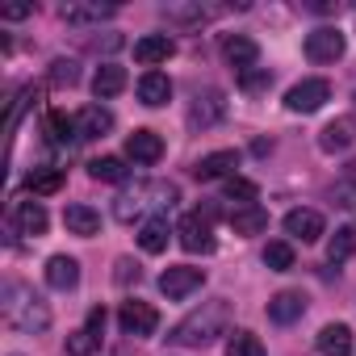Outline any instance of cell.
<instances>
[{
	"mask_svg": "<svg viewBox=\"0 0 356 356\" xmlns=\"http://www.w3.org/2000/svg\"><path fill=\"white\" fill-rule=\"evenodd\" d=\"M227 327H231V302L227 298H210V302H202L197 310H189L181 323H176L168 339L176 348H206L218 335H227Z\"/></svg>",
	"mask_w": 356,
	"mask_h": 356,
	"instance_id": "6da1fadb",
	"label": "cell"
},
{
	"mask_svg": "<svg viewBox=\"0 0 356 356\" xmlns=\"http://www.w3.org/2000/svg\"><path fill=\"white\" fill-rule=\"evenodd\" d=\"M0 310H5V323L9 327H17L26 335H38V331L51 327L47 302L30 285H22V281H5V289H0Z\"/></svg>",
	"mask_w": 356,
	"mask_h": 356,
	"instance_id": "7a4b0ae2",
	"label": "cell"
},
{
	"mask_svg": "<svg viewBox=\"0 0 356 356\" xmlns=\"http://www.w3.org/2000/svg\"><path fill=\"white\" fill-rule=\"evenodd\" d=\"M172 202H176V185H163V181L134 185V189L118 193V202H113V218H118V222H134L138 214H147V210H163V206H172Z\"/></svg>",
	"mask_w": 356,
	"mask_h": 356,
	"instance_id": "3957f363",
	"label": "cell"
},
{
	"mask_svg": "<svg viewBox=\"0 0 356 356\" xmlns=\"http://www.w3.org/2000/svg\"><path fill=\"white\" fill-rule=\"evenodd\" d=\"M202 285H206V273L193 268V264H172V268H163V277H159V293L172 298V302L189 298V293L202 289Z\"/></svg>",
	"mask_w": 356,
	"mask_h": 356,
	"instance_id": "277c9868",
	"label": "cell"
},
{
	"mask_svg": "<svg viewBox=\"0 0 356 356\" xmlns=\"http://www.w3.org/2000/svg\"><path fill=\"white\" fill-rule=\"evenodd\" d=\"M176 235H181V248L185 252H214V231H210V214H202V210H193V214H185L181 222H176Z\"/></svg>",
	"mask_w": 356,
	"mask_h": 356,
	"instance_id": "5b68a950",
	"label": "cell"
},
{
	"mask_svg": "<svg viewBox=\"0 0 356 356\" xmlns=\"http://www.w3.org/2000/svg\"><path fill=\"white\" fill-rule=\"evenodd\" d=\"M118 13V5H101V0H67V5L59 9V17L76 30H88V26H101Z\"/></svg>",
	"mask_w": 356,
	"mask_h": 356,
	"instance_id": "8992f818",
	"label": "cell"
},
{
	"mask_svg": "<svg viewBox=\"0 0 356 356\" xmlns=\"http://www.w3.org/2000/svg\"><path fill=\"white\" fill-rule=\"evenodd\" d=\"M323 101H331V84L327 80H302L285 92V109L289 113H314L323 109Z\"/></svg>",
	"mask_w": 356,
	"mask_h": 356,
	"instance_id": "52a82bcc",
	"label": "cell"
},
{
	"mask_svg": "<svg viewBox=\"0 0 356 356\" xmlns=\"http://www.w3.org/2000/svg\"><path fill=\"white\" fill-rule=\"evenodd\" d=\"M222 118H227V97H222L218 88H206V92L193 97V105H189V126H193V130H210V126H218Z\"/></svg>",
	"mask_w": 356,
	"mask_h": 356,
	"instance_id": "ba28073f",
	"label": "cell"
},
{
	"mask_svg": "<svg viewBox=\"0 0 356 356\" xmlns=\"http://www.w3.org/2000/svg\"><path fill=\"white\" fill-rule=\"evenodd\" d=\"M343 55V34L335 26H318L306 34V59L310 63H335Z\"/></svg>",
	"mask_w": 356,
	"mask_h": 356,
	"instance_id": "9c48e42d",
	"label": "cell"
},
{
	"mask_svg": "<svg viewBox=\"0 0 356 356\" xmlns=\"http://www.w3.org/2000/svg\"><path fill=\"white\" fill-rule=\"evenodd\" d=\"M118 323H122V335H151V331L159 327V314H155V306H151V302L130 298V302H122Z\"/></svg>",
	"mask_w": 356,
	"mask_h": 356,
	"instance_id": "30bf717a",
	"label": "cell"
},
{
	"mask_svg": "<svg viewBox=\"0 0 356 356\" xmlns=\"http://www.w3.org/2000/svg\"><path fill=\"white\" fill-rule=\"evenodd\" d=\"M222 59L243 76V72H252L256 67V59H260V47L248 38V34H227L222 38Z\"/></svg>",
	"mask_w": 356,
	"mask_h": 356,
	"instance_id": "8fae6325",
	"label": "cell"
},
{
	"mask_svg": "<svg viewBox=\"0 0 356 356\" xmlns=\"http://www.w3.org/2000/svg\"><path fill=\"white\" fill-rule=\"evenodd\" d=\"M239 168V151H210L193 163V176L197 181H222V176H235Z\"/></svg>",
	"mask_w": 356,
	"mask_h": 356,
	"instance_id": "7c38bea8",
	"label": "cell"
},
{
	"mask_svg": "<svg viewBox=\"0 0 356 356\" xmlns=\"http://www.w3.org/2000/svg\"><path fill=\"white\" fill-rule=\"evenodd\" d=\"M356 143V118H335V122H327L323 130H318V147L327 151V155H339V151H348Z\"/></svg>",
	"mask_w": 356,
	"mask_h": 356,
	"instance_id": "4fadbf2b",
	"label": "cell"
},
{
	"mask_svg": "<svg viewBox=\"0 0 356 356\" xmlns=\"http://www.w3.org/2000/svg\"><path fill=\"white\" fill-rule=\"evenodd\" d=\"M172 55H176V42H172L168 34H147V38H138V42H134V59H138L143 67L168 63Z\"/></svg>",
	"mask_w": 356,
	"mask_h": 356,
	"instance_id": "5bb4252c",
	"label": "cell"
},
{
	"mask_svg": "<svg viewBox=\"0 0 356 356\" xmlns=\"http://www.w3.org/2000/svg\"><path fill=\"white\" fill-rule=\"evenodd\" d=\"M285 235H293V239H302V243L323 239V214H318V210H289V214H285Z\"/></svg>",
	"mask_w": 356,
	"mask_h": 356,
	"instance_id": "9a60e30c",
	"label": "cell"
},
{
	"mask_svg": "<svg viewBox=\"0 0 356 356\" xmlns=\"http://www.w3.org/2000/svg\"><path fill=\"white\" fill-rule=\"evenodd\" d=\"M109 130H113V113H109V109L84 105V109L76 113V134H80V138H105Z\"/></svg>",
	"mask_w": 356,
	"mask_h": 356,
	"instance_id": "2e32d148",
	"label": "cell"
},
{
	"mask_svg": "<svg viewBox=\"0 0 356 356\" xmlns=\"http://www.w3.org/2000/svg\"><path fill=\"white\" fill-rule=\"evenodd\" d=\"M126 155H130L134 163H159V155H163V138H159L155 130H134V134L126 138Z\"/></svg>",
	"mask_w": 356,
	"mask_h": 356,
	"instance_id": "e0dca14e",
	"label": "cell"
},
{
	"mask_svg": "<svg viewBox=\"0 0 356 356\" xmlns=\"http://www.w3.org/2000/svg\"><path fill=\"white\" fill-rule=\"evenodd\" d=\"M302 314H306V298H302L298 289H281V293L268 302V318H273V323H281V327L298 323Z\"/></svg>",
	"mask_w": 356,
	"mask_h": 356,
	"instance_id": "ac0fdd59",
	"label": "cell"
},
{
	"mask_svg": "<svg viewBox=\"0 0 356 356\" xmlns=\"http://www.w3.org/2000/svg\"><path fill=\"white\" fill-rule=\"evenodd\" d=\"M63 227H67L72 235H80V239H92V235L101 231V214H97L92 206H80V202H76V206L63 210Z\"/></svg>",
	"mask_w": 356,
	"mask_h": 356,
	"instance_id": "d6986e66",
	"label": "cell"
},
{
	"mask_svg": "<svg viewBox=\"0 0 356 356\" xmlns=\"http://www.w3.org/2000/svg\"><path fill=\"white\" fill-rule=\"evenodd\" d=\"M227 222L235 235H260V231H268V210L264 206H235Z\"/></svg>",
	"mask_w": 356,
	"mask_h": 356,
	"instance_id": "ffe728a7",
	"label": "cell"
},
{
	"mask_svg": "<svg viewBox=\"0 0 356 356\" xmlns=\"http://www.w3.org/2000/svg\"><path fill=\"white\" fill-rule=\"evenodd\" d=\"M47 285H51V289H76V285H80V260H72V256H51V260H47Z\"/></svg>",
	"mask_w": 356,
	"mask_h": 356,
	"instance_id": "44dd1931",
	"label": "cell"
},
{
	"mask_svg": "<svg viewBox=\"0 0 356 356\" xmlns=\"http://www.w3.org/2000/svg\"><path fill=\"white\" fill-rule=\"evenodd\" d=\"M318 352L323 356H352V327L348 323H327L318 331Z\"/></svg>",
	"mask_w": 356,
	"mask_h": 356,
	"instance_id": "7402d4cb",
	"label": "cell"
},
{
	"mask_svg": "<svg viewBox=\"0 0 356 356\" xmlns=\"http://www.w3.org/2000/svg\"><path fill=\"white\" fill-rule=\"evenodd\" d=\"M122 88H126V67H118V63L97 67V76H92V97H97V101H109V97H118Z\"/></svg>",
	"mask_w": 356,
	"mask_h": 356,
	"instance_id": "603a6c76",
	"label": "cell"
},
{
	"mask_svg": "<svg viewBox=\"0 0 356 356\" xmlns=\"http://www.w3.org/2000/svg\"><path fill=\"white\" fill-rule=\"evenodd\" d=\"M168 97H172V80H168L163 72H147V76L138 80V101H143V105L159 109V105H168Z\"/></svg>",
	"mask_w": 356,
	"mask_h": 356,
	"instance_id": "cb8c5ba5",
	"label": "cell"
},
{
	"mask_svg": "<svg viewBox=\"0 0 356 356\" xmlns=\"http://www.w3.org/2000/svg\"><path fill=\"white\" fill-rule=\"evenodd\" d=\"M13 218H17V231L22 235H47V210H42V202H17V210H13Z\"/></svg>",
	"mask_w": 356,
	"mask_h": 356,
	"instance_id": "d4e9b609",
	"label": "cell"
},
{
	"mask_svg": "<svg viewBox=\"0 0 356 356\" xmlns=\"http://www.w3.org/2000/svg\"><path fill=\"white\" fill-rule=\"evenodd\" d=\"M88 176L92 181H105V185H122L126 181V159L122 155H97L88 163Z\"/></svg>",
	"mask_w": 356,
	"mask_h": 356,
	"instance_id": "484cf974",
	"label": "cell"
},
{
	"mask_svg": "<svg viewBox=\"0 0 356 356\" xmlns=\"http://www.w3.org/2000/svg\"><path fill=\"white\" fill-rule=\"evenodd\" d=\"M138 248L147 252V256H159L163 248H168V218H147L143 222V231H138Z\"/></svg>",
	"mask_w": 356,
	"mask_h": 356,
	"instance_id": "4316f807",
	"label": "cell"
},
{
	"mask_svg": "<svg viewBox=\"0 0 356 356\" xmlns=\"http://www.w3.org/2000/svg\"><path fill=\"white\" fill-rule=\"evenodd\" d=\"M348 256H356V222L335 227V235L327 239V260H331V264H339V260H348Z\"/></svg>",
	"mask_w": 356,
	"mask_h": 356,
	"instance_id": "83f0119b",
	"label": "cell"
},
{
	"mask_svg": "<svg viewBox=\"0 0 356 356\" xmlns=\"http://www.w3.org/2000/svg\"><path fill=\"white\" fill-rule=\"evenodd\" d=\"M222 9H210V5H163V17L168 22H185V26H202L210 17H218Z\"/></svg>",
	"mask_w": 356,
	"mask_h": 356,
	"instance_id": "f1b7e54d",
	"label": "cell"
},
{
	"mask_svg": "<svg viewBox=\"0 0 356 356\" xmlns=\"http://www.w3.org/2000/svg\"><path fill=\"white\" fill-rule=\"evenodd\" d=\"M30 197H51L63 189V172L59 168H42V172H30V181H26Z\"/></svg>",
	"mask_w": 356,
	"mask_h": 356,
	"instance_id": "f546056e",
	"label": "cell"
},
{
	"mask_svg": "<svg viewBox=\"0 0 356 356\" xmlns=\"http://www.w3.org/2000/svg\"><path fill=\"white\" fill-rule=\"evenodd\" d=\"M47 134H51V143H67V138H80V134H76V122H72L63 109H51V113H47Z\"/></svg>",
	"mask_w": 356,
	"mask_h": 356,
	"instance_id": "4dcf8cb0",
	"label": "cell"
},
{
	"mask_svg": "<svg viewBox=\"0 0 356 356\" xmlns=\"http://www.w3.org/2000/svg\"><path fill=\"white\" fill-rule=\"evenodd\" d=\"M227 356H264V343H260V335H252V331H235V335L227 339Z\"/></svg>",
	"mask_w": 356,
	"mask_h": 356,
	"instance_id": "1f68e13d",
	"label": "cell"
},
{
	"mask_svg": "<svg viewBox=\"0 0 356 356\" xmlns=\"http://www.w3.org/2000/svg\"><path fill=\"white\" fill-rule=\"evenodd\" d=\"M256 197H260L256 181H243V176H231V181H227V202H235V206H256Z\"/></svg>",
	"mask_w": 356,
	"mask_h": 356,
	"instance_id": "d6a6232c",
	"label": "cell"
},
{
	"mask_svg": "<svg viewBox=\"0 0 356 356\" xmlns=\"http://www.w3.org/2000/svg\"><path fill=\"white\" fill-rule=\"evenodd\" d=\"M264 264H268L273 273H289V268H293V248H289L285 239L268 243V248H264Z\"/></svg>",
	"mask_w": 356,
	"mask_h": 356,
	"instance_id": "836d02e7",
	"label": "cell"
},
{
	"mask_svg": "<svg viewBox=\"0 0 356 356\" xmlns=\"http://www.w3.org/2000/svg\"><path fill=\"white\" fill-rule=\"evenodd\" d=\"M51 84H55V88L80 84V63H76V59H55V63H51Z\"/></svg>",
	"mask_w": 356,
	"mask_h": 356,
	"instance_id": "e575fe53",
	"label": "cell"
},
{
	"mask_svg": "<svg viewBox=\"0 0 356 356\" xmlns=\"http://www.w3.org/2000/svg\"><path fill=\"white\" fill-rule=\"evenodd\" d=\"M97 348H101V335H92L88 327H80V331L67 335V356H92Z\"/></svg>",
	"mask_w": 356,
	"mask_h": 356,
	"instance_id": "d590c367",
	"label": "cell"
},
{
	"mask_svg": "<svg viewBox=\"0 0 356 356\" xmlns=\"http://www.w3.org/2000/svg\"><path fill=\"white\" fill-rule=\"evenodd\" d=\"M239 84H243L248 92H264V88L273 84V72H268V67H264V72H260V67H252V72H243V76H239Z\"/></svg>",
	"mask_w": 356,
	"mask_h": 356,
	"instance_id": "8d00e7d4",
	"label": "cell"
},
{
	"mask_svg": "<svg viewBox=\"0 0 356 356\" xmlns=\"http://www.w3.org/2000/svg\"><path fill=\"white\" fill-rule=\"evenodd\" d=\"M113 281H118V285H130V281L138 285V264H134L130 256H122V260L113 264Z\"/></svg>",
	"mask_w": 356,
	"mask_h": 356,
	"instance_id": "74e56055",
	"label": "cell"
},
{
	"mask_svg": "<svg viewBox=\"0 0 356 356\" xmlns=\"http://www.w3.org/2000/svg\"><path fill=\"white\" fill-rule=\"evenodd\" d=\"M30 101H38V92H34V84L30 88H22V97H17V105L9 109V130H17V122H22V113H26V105Z\"/></svg>",
	"mask_w": 356,
	"mask_h": 356,
	"instance_id": "f35d334b",
	"label": "cell"
},
{
	"mask_svg": "<svg viewBox=\"0 0 356 356\" xmlns=\"http://www.w3.org/2000/svg\"><path fill=\"white\" fill-rule=\"evenodd\" d=\"M335 202L356 210V181H348V185H335Z\"/></svg>",
	"mask_w": 356,
	"mask_h": 356,
	"instance_id": "ab89813d",
	"label": "cell"
},
{
	"mask_svg": "<svg viewBox=\"0 0 356 356\" xmlns=\"http://www.w3.org/2000/svg\"><path fill=\"white\" fill-rule=\"evenodd\" d=\"M30 13H34V5H9V9H0V17H5V22H22Z\"/></svg>",
	"mask_w": 356,
	"mask_h": 356,
	"instance_id": "60d3db41",
	"label": "cell"
},
{
	"mask_svg": "<svg viewBox=\"0 0 356 356\" xmlns=\"http://www.w3.org/2000/svg\"><path fill=\"white\" fill-rule=\"evenodd\" d=\"M88 331H92V335L105 331V306H92V310H88Z\"/></svg>",
	"mask_w": 356,
	"mask_h": 356,
	"instance_id": "b9f144b4",
	"label": "cell"
}]
</instances>
